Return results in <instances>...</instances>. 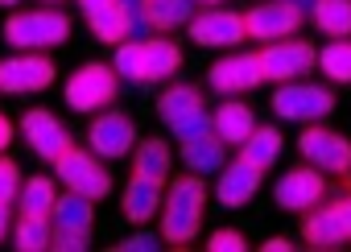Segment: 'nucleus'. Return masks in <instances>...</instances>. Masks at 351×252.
<instances>
[{"label": "nucleus", "instance_id": "473e14b6", "mask_svg": "<svg viewBox=\"0 0 351 252\" xmlns=\"http://www.w3.org/2000/svg\"><path fill=\"white\" fill-rule=\"evenodd\" d=\"M207 252H248V240L236 227H219L207 236Z\"/></svg>", "mask_w": 351, "mask_h": 252}, {"label": "nucleus", "instance_id": "2f4dec72", "mask_svg": "<svg viewBox=\"0 0 351 252\" xmlns=\"http://www.w3.org/2000/svg\"><path fill=\"white\" fill-rule=\"evenodd\" d=\"M54 252H87L91 248V236L83 227H54Z\"/></svg>", "mask_w": 351, "mask_h": 252}, {"label": "nucleus", "instance_id": "cd10ccee", "mask_svg": "<svg viewBox=\"0 0 351 252\" xmlns=\"http://www.w3.org/2000/svg\"><path fill=\"white\" fill-rule=\"evenodd\" d=\"M17 252H46L54 244V219L50 215H21L13 227Z\"/></svg>", "mask_w": 351, "mask_h": 252}, {"label": "nucleus", "instance_id": "20e7f679", "mask_svg": "<svg viewBox=\"0 0 351 252\" xmlns=\"http://www.w3.org/2000/svg\"><path fill=\"white\" fill-rule=\"evenodd\" d=\"M71 38V17L62 9H17L5 17V42L13 50H54Z\"/></svg>", "mask_w": 351, "mask_h": 252}, {"label": "nucleus", "instance_id": "72a5a7b5", "mask_svg": "<svg viewBox=\"0 0 351 252\" xmlns=\"http://www.w3.org/2000/svg\"><path fill=\"white\" fill-rule=\"evenodd\" d=\"M157 248H165L161 231H136V236H124L116 244V252H157Z\"/></svg>", "mask_w": 351, "mask_h": 252}, {"label": "nucleus", "instance_id": "4c0bfd02", "mask_svg": "<svg viewBox=\"0 0 351 252\" xmlns=\"http://www.w3.org/2000/svg\"><path fill=\"white\" fill-rule=\"evenodd\" d=\"M293 244L289 240H281V236H273V240H265V252H289Z\"/></svg>", "mask_w": 351, "mask_h": 252}, {"label": "nucleus", "instance_id": "9b49d317", "mask_svg": "<svg viewBox=\"0 0 351 252\" xmlns=\"http://www.w3.org/2000/svg\"><path fill=\"white\" fill-rule=\"evenodd\" d=\"M298 153H302V161L318 165L322 174H351V141L335 128L306 124L298 137Z\"/></svg>", "mask_w": 351, "mask_h": 252}, {"label": "nucleus", "instance_id": "b1692460", "mask_svg": "<svg viewBox=\"0 0 351 252\" xmlns=\"http://www.w3.org/2000/svg\"><path fill=\"white\" fill-rule=\"evenodd\" d=\"M145 13L157 34H173L195 21V0H145Z\"/></svg>", "mask_w": 351, "mask_h": 252}, {"label": "nucleus", "instance_id": "1a4fd4ad", "mask_svg": "<svg viewBox=\"0 0 351 252\" xmlns=\"http://www.w3.org/2000/svg\"><path fill=\"white\" fill-rule=\"evenodd\" d=\"M54 62L42 50H21L0 62V91L5 95H38L54 83Z\"/></svg>", "mask_w": 351, "mask_h": 252}, {"label": "nucleus", "instance_id": "f03ea898", "mask_svg": "<svg viewBox=\"0 0 351 252\" xmlns=\"http://www.w3.org/2000/svg\"><path fill=\"white\" fill-rule=\"evenodd\" d=\"M116 75L128 83H165L182 67V50L169 38H124L112 58Z\"/></svg>", "mask_w": 351, "mask_h": 252}, {"label": "nucleus", "instance_id": "c9c22d12", "mask_svg": "<svg viewBox=\"0 0 351 252\" xmlns=\"http://www.w3.org/2000/svg\"><path fill=\"white\" fill-rule=\"evenodd\" d=\"M9 141H13V120H9V116H0V153L9 149Z\"/></svg>", "mask_w": 351, "mask_h": 252}, {"label": "nucleus", "instance_id": "f8f14e48", "mask_svg": "<svg viewBox=\"0 0 351 252\" xmlns=\"http://www.w3.org/2000/svg\"><path fill=\"white\" fill-rule=\"evenodd\" d=\"M302 21H306V13L298 5H289V0H265V5H256V9L244 13V30L261 46L281 42V38H293L302 30Z\"/></svg>", "mask_w": 351, "mask_h": 252}, {"label": "nucleus", "instance_id": "7ed1b4c3", "mask_svg": "<svg viewBox=\"0 0 351 252\" xmlns=\"http://www.w3.org/2000/svg\"><path fill=\"white\" fill-rule=\"evenodd\" d=\"M157 116H161V124L178 137V141H195V137L215 133V112H207L203 91L195 83H173V87H165L161 100H157Z\"/></svg>", "mask_w": 351, "mask_h": 252}, {"label": "nucleus", "instance_id": "bb28decb", "mask_svg": "<svg viewBox=\"0 0 351 252\" xmlns=\"http://www.w3.org/2000/svg\"><path fill=\"white\" fill-rule=\"evenodd\" d=\"M281 133L277 128H269V124H256V133L240 145V157L244 161H252L256 170H269V165H277L281 161Z\"/></svg>", "mask_w": 351, "mask_h": 252}, {"label": "nucleus", "instance_id": "c85d7f7f", "mask_svg": "<svg viewBox=\"0 0 351 252\" xmlns=\"http://www.w3.org/2000/svg\"><path fill=\"white\" fill-rule=\"evenodd\" d=\"M54 203H58V186H54V178L38 174V178H25V182H21V194H17L21 215H50Z\"/></svg>", "mask_w": 351, "mask_h": 252}, {"label": "nucleus", "instance_id": "a211bd4d", "mask_svg": "<svg viewBox=\"0 0 351 252\" xmlns=\"http://www.w3.org/2000/svg\"><path fill=\"white\" fill-rule=\"evenodd\" d=\"M302 240L310 248H318V252H330V248H343L351 240V227L343 223L335 203H322V207H310L302 215Z\"/></svg>", "mask_w": 351, "mask_h": 252}, {"label": "nucleus", "instance_id": "4be33fe9", "mask_svg": "<svg viewBox=\"0 0 351 252\" xmlns=\"http://www.w3.org/2000/svg\"><path fill=\"white\" fill-rule=\"evenodd\" d=\"M132 174L169 186V178H173V153H169V145H165L161 137L136 141V149H132Z\"/></svg>", "mask_w": 351, "mask_h": 252}, {"label": "nucleus", "instance_id": "c756f323", "mask_svg": "<svg viewBox=\"0 0 351 252\" xmlns=\"http://www.w3.org/2000/svg\"><path fill=\"white\" fill-rule=\"evenodd\" d=\"M318 71L330 83H351V38H330L318 50Z\"/></svg>", "mask_w": 351, "mask_h": 252}, {"label": "nucleus", "instance_id": "2eb2a0df", "mask_svg": "<svg viewBox=\"0 0 351 252\" xmlns=\"http://www.w3.org/2000/svg\"><path fill=\"white\" fill-rule=\"evenodd\" d=\"M326 194V174L318 165H298V170H285L281 182L273 186V203L281 211H293V215H306L310 207H318Z\"/></svg>", "mask_w": 351, "mask_h": 252}, {"label": "nucleus", "instance_id": "f704fd0d", "mask_svg": "<svg viewBox=\"0 0 351 252\" xmlns=\"http://www.w3.org/2000/svg\"><path fill=\"white\" fill-rule=\"evenodd\" d=\"M13 236V203H0V240Z\"/></svg>", "mask_w": 351, "mask_h": 252}, {"label": "nucleus", "instance_id": "5701e85b", "mask_svg": "<svg viewBox=\"0 0 351 252\" xmlns=\"http://www.w3.org/2000/svg\"><path fill=\"white\" fill-rule=\"evenodd\" d=\"M178 149H182V165L191 170V174H215V170H223L228 165V145L215 137V133H207V137H195V141H178Z\"/></svg>", "mask_w": 351, "mask_h": 252}, {"label": "nucleus", "instance_id": "a19ab883", "mask_svg": "<svg viewBox=\"0 0 351 252\" xmlns=\"http://www.w3.org/2000/svg\"><path fill=\"white\" fill-rule=\"evenodd\" d=\"M42 5H62V0H42Z\"/></svg>", "mask_w": 351, "mask_h": 252}, {"label": "nucleus", "instance_id": "0eeeda50", "mask_svg": "<svg viewBox=\"0 0 351 252\" xmlns=\"http://www.w3.org/2000/svg\"><path fill=\"white\" fill-rule=\"evenodd\" d=\"M54 174L66 190H79L87 198H108L112 194V174L104 170V157L91 153V149H79L71 145L58 161H54Z\"/></svg>", "mask_w": 351, "mask_h": 252}, {"label": "nucleus", "instance_id": "6ab92c4d", "mask_svg": "<svg viewBox=\"0 0 351 252\" xmlns=\"http://www.w3.org/2000/svg\"><path fill=\"white\" fill-rule=\"evenodd\" d=\"M161 203H165V186L161 182H149L141 174H132L128 186H124V194H120V211L136 227H145L149 219H157L161 215Z\"/></svg>", "mask_w": 351, "mask_h": 252}, {"label": "nucleus", "instance_id": "4468645a", "mask_svg": "<svg viewBox=\"0 0 351 252\" xmlns=\"http://www.w3.org/2000/svg\"><path fill=\"white\" fill-rule=\"evenodd\" d=\"M21 137H25V145L34 149V157L50 161V165L75 145L71 128H66L54 112H46V108H29V112L21 116Z\"/></svg>", "mask_w": 351, "mask_h": 252}, {"label": "nucleus", "instance_id": "6e6552de", "mask_svg": "<svg viewBox=\"0 0 351 252\" xmlns=\"http://www.w3.org/2000/svg\"><path fill=\"white\" fill-rule=\"evenodd\" d=\"M87 149L99 153L104 161H120L136 149V124L128 112L120 108H104L95 112V120L87 124Z\"/></svg>", "mask_w": 351, "mask_h": 252}, {"label": "nucleus", "instance_id": "412c9836", "mask_svg": "<svg viewBox=\"0 0 351 252\" xmlns=\"http://www.w3.org/2000/svg\"><path fill=\"white\" fill-rule=\"evenodd\" d=\"M252 133H256V116H252V108L240 104V95H228V100L215 108V137H219L228 149H240Z\"/></svg>", "mask_w": 351, "mask_h": 252}, {"label": "nucleus", "instance_id": "39448f33", "mask_svg": "<svg viewBox=\"0 0 351 252\" xmlns=\"http://www.w3.org/2000/svg\"><path fill=\"white\" fill-rule=\"evenodd\" d=\"M116 91H120V75H116L112 62H83V67L66 79L62 100H66L71 112H79V116L91 112V116H95V112H104L108 104H116Z\"/></svg>", "mask_w": 351, "mask_h": 252}, {"label": "nucleus", "instance_id": "e433bc0d", "mask_svg": "<svg viewBox=\"0 0 351 252\" xmlns=\"http://www.w3.org/2000/svg\"><path fill=\"white\" fill-rule=\"evenodd\" d=\"M335 211L343 215V223L351 227V194H343V198H335Z\"/></svg>", "mask_w": 351, "mask_h": 252}, {"label": "nucleus", "instance_id": "f257e3e1", "mask_svg": "<svg viewBox=\"0 0 351 252\" xmlns=\"http://www.w3.org/2000/svg\"><path fill=\"white\" fill-rule=\"evenodd\" d=\"M203 211H207V182L203 174H182L169 178L165 186V203H161V240L169 248H186L199 227H203Z\"/></svg>", "mask_w": 351, "mask_h": 252}, {"label": "nucleus", "instance_id": "ddd939ff", "mask_svg": "<svg viewBox=\"0 0 351 252\" xmlns=\"http://www.w3.org/2000/svg\"><path fill=\"white\" fill-rule=\"evenodd\" d=\"M261 67H265V83H289V79H302L306 71H314L318 54L302 38H281L261 50Z\"/></svg>", "mask_w": 351, "mask_h": 252}, {"label": "nucleus", "instance_id": "7c9ffc66", "mask_svg": "<svg viewBox=\"0 0 351 252\" xmlns=\"http://www.w3.org/2000/svg\"><path fill=\"white\" fill-rule=\"evenodd\" d=\"M21 194V165L0 153V203H17Z\"/></svg>", "mask_w": 351, "mask_h": 252}, {"label": "nucleus", "instance_id": "aec40b11", "mask_svg": "<svg viewBox=\"0 0 351 252\" xmlns=\"http://www.w3.org/2000/svg\"><path fill=\"white\" fill-rule=\"evenodd\" d=\"M79 9H83L91 34L104 46H120L128 38V21H124V5H120V0H79Z\"/></svg>", "mask_w": 351, "mask_h": 252}, {"label": "nucleus", "instance_id": "a878e982", "mask_svg": "<svg viewBox=\"0 0 351 252\" xmlns=\"http://www.w3.org/2000/svg\"><path fill=\"white\" fill-rule=\"evenodd\" d=\"M310 21L326 38H351V0H314Z\"/></svg>", "mask_w": 351, "mask_h": 252}, {"label": "nucleus", "instance_id": "58836bf2", "mask_svg": "<svg viewBox=\"0 0 351 252\" xmlns=\"http://www.w3.org/2000/svg\"><path fill=\"white\" fill-rule=\"evenodd\" d=\"M21 5V0H0V9H17Z\"/></svg>", "mask_w": 351, "mask_h": 252}, {"label": "nucleus", "instance_id": "393cba45", "mask_svg": "<svg viewBox=\"0 0 351 252\" xmlns=\"http://www.w3.org/2000/svg\"><path fill=\"white\" fill-rule=\"evenodd\" d=\"M50 219H54V227H83V231H91V223H95V198H87L79 190H66V194H58Z\"/></svg>", "mask_w": 351, "mask_h": 252}, {"label": "nucleus", "instance_id": "9d476101", "mask_svg": "<svg viewBox=\"0 0 351 252\" xmlns=\"http://www.w3.org/2000/svg\"><path fill=\"white\" fill-rule=\"evenodd\" d=\"M186 34H191V42L203 46V50H236V46L248 38V30H244V13L223 9V5L195 13V21L186 25Z\"/></svg>", "mask_w": 351, "mask_h": 252}, {"label": "nucleus", "instance_id": "423d86ee", "mask_svg": "<svg viewBox=\"0 0 351 252\" xmlns=\"http://www.w3.org/2000/svg\"><path fill=\"white\" fill-rule=\"evenodd\" d=\"M269 108L289 120V124H318L335 112V91L322 87V83H306V79H289V83H277Z\"/></svg>", "mask_w": 351, "mask_h": 252}, {"label": "nucleus", "instance_id": "dca6fc26", "mask_svg": "<svg viewBox=\"0 0 351 252\" xmlns=\"http://www.w3.org/2000/svg\"><path fill=\"white\" fill-rule=\"evenodd\" d=\"M265 83V67H261V54H248V50H236L228 58H219L211 71H207V87L219 91V95H244L252 87Z\"/></svg>", "mask_w": 351, "mask_h": 252}, {"label": "nucleus", "instance_id": "ea45409f", "mask_svg": "<svg viewBox=\"0 0 351 252\" xmlns=\"http://www.w3.org/2000/svg\"><path fill=\"white\" fill-rule=\"evenodd\" d=\"M195 5H207V9H215V5H223V0H195Z\"/></svg>", "mask_w": 351, "mask_h": 252}, {"label": "nucleus", "instance_id": "f3484780", "mask_svg": "<svg viewBox=\"0 0 351 252\" xmlns=\"http://www.w3.org/2000/svg\"><path fill=\"white\" fill-rule=\"evenodd\" d=\"M261 182H265V170H256L252 161H244V157H240V161H228V165L219 170V178H215V203L228 207V211L248 207V203L256 198Z\"/></svg>", "mask_w": 351, "mask_h": 252}]
</instances>
